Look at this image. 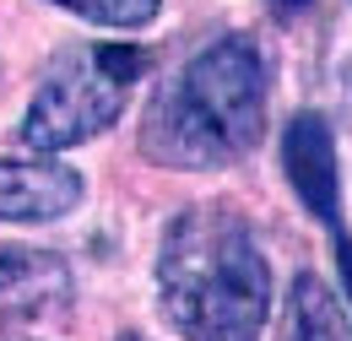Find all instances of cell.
Returning <instances> with one entry per match:
<instances>
[{"mask_svg":"<svg viewBox=\"0 0 352 341\" xmlns=\"http://www.w3.org/2000/svg\"><path fill=\"white\" fill-rule=\"evenodd\" d=\"M265 130V60L255 38L228 33L184 60L141 114V152L163 168H228Z\"/></svg>","mask_w":352,"mask_h":341,"instance_id":"2","label":"cell"},{"mask_svg":"<svg viewBox=\"0 0 352 341\" xmlns=\"http://www.w3.org/2000/svg\"><path fill=\"white\" fill-rule=\"evenodd\" d=\"M65 11H76L82 22H98V28H146L163 0H54Z\"/></svg>","mask_w":352,"mask_h":341,"instance_id":"8","label":"cell"},{"mask_svg":"<svg viewBox=\"0 0 352 341\" xmlns=\"http://www.w3.org/2000/svg\"><path fill=\"white\" fill-rule=\"evenodd\" d=\"M282 173L293 184V195L304 201V212L325 228L342 222V168H336V135L325 114H293L282 130Z\"/></svg>","mask_w":352,"mask_h":341,"instance_id":"4","label":"cell"},{"mask_svg":"<svg viewBox=\"0 0 352 341\" xmlns=\"http://www.w3.org/2000/svg\"><path fill=\"white\" fill-rule=\"evenodd\" d=\"M157 298L184 341H261L271 265L233 206H184L163 228Z\"/></svg>","mask_w":352,"mask_h":341,"instance_id":"1","label":"cell"},{"mask_svg":"<svg viewBox=\"0 0 352 341\" xmlns=\"http://www.w3.org/2000/svg\"><path fill=\"white\" fill-rule=\"evenodd\" d=\"M276 341H352V320H347V309H342V298L314 271L293 276L287 303H282Z\"/></svg>","mask_w":352,"mask_h":341,"instance_id":"7","label":"cell"},{"mask_svg":"<svg viewBox=\"0 0 352 341\" xmlns=\"http://www.w3.org/2000/svg\"><path fill=\"white\" fill-rule=\"evenodd\" d=\"M82 173L38 157V163H11L0 157V222H60L82 206Z\"/></svg>","mask_w":352,"mask_h":341,"instance_id":"5","label":"cell"},{"mask_svg":"<svg viewBox=\"0 0 352 341\" xmlns=\"http://www.w3.org/2000/svg\"><path fill=\"white\" fill-rule=\"evenodd\" d=\"M152 54L135 49V43H87V49H71L54 71H49L28 114H22V146H33L38 157H60L71 146H82L92 135L114 125L131 103V87L146 76Z\"/></svg>","mask_w":352,"mask_h":341,"instance_id":"3","label":"cell"},{"mask_svg":"<svg viewBox=\"0 0 352 341\" xmlns=\"http://www.w3.org/2000/svg\"><path fill=\"white\" fill-rule=\"evenodd\" d=\"M76 293L71 265L54 250H0V320L60 314Z\"/></svg>","mask_w":352,"mask_h":341,"instance_id":"6","label":"cell"},{"mask_svg":"<svg viewBox=\"0 0 352 341\" xmlns=\"http://www.w3.org/2000/svg\"><path fill=\"white\" fill-rule=\"evenodd\" d=\"M265 11L282 16V22H293V16H304V11H309V0H265Z\"/></svg>","mask_w":352,"mask_h":341,"instance_id":"9","label":"cell"},{"mask_svg":"<svg viewBox=\"0 0 352 341\" xmlns=\"http://www.w3.org/2000/svg\"><path fill=\"white\" fill-rule=\"evenodd\" d=\"M336 260H342V287L352 298V239H336Z\"/></svg>","mask_w":352,"mask_h":341,"instance_id":"10","label":"cell"},{"mask_svg":"<svg viewBox=\"0 0 352 341\" xmlns=\"http://www.w3.org/2000/svg\"><path fill=\"white\" fill-rule=\"evenodd\" d=\"M0 341H33V336H11V331H6V336H0Z\"/></svg>","mask_w":352,"mask_h":341,"instance_id":"11","label":"cell"}]
</instances>
